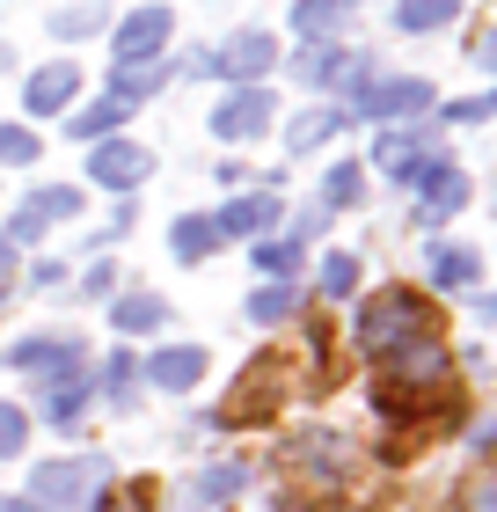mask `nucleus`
I'll use <instances>...</instances> for the list:
<instances>
[{
	"mask_svg": "<svg viewBox=\"0 0 497 512\" xmlns=\"http://www.w3.org/2000/svg\"><path fill=\"white\" fill-rule=\"evenodd\" d=\"M432 300H424V293H410V286H388L381 300H366V308H359V344H366V352L373 359H388L395 352V344H410V337H432Z\"/></svg>",
	"mask_w": 497,
	"mask_h": 512,
	"instance_id": "f257e3e1",
	"label": "nucleus"
},
{
	"mask_svg": "<svg viewBox=\"0 0 497 512\" xmlns=\"http://www.w3.org/2000/svg\"><path fill=\"white\" fill-rule=\"evenodd\" d=\"M191 66H198V74H227V81L264 88V74L278 66V37H271V30H234V37L220 44V52H205V44H198Z\"/></svg>",
	"mask_w": 497,
	"mask_h": 512,
	"instance_id": "f03ea898",
	"label": "nucleus"
},
{
	"mask_svg": "<svg viewBox=\"0 0 497 512\" xmlns=\"http://www.w3.org/2000/svg\"><path fill=\"white\" fill-rule=\"evenodd\" d=\"M103 476H110V461H44V469L30 476V505L37 512H66V505H88L103 491Z\"/></svg>",
	"mask_w": 497,
	"mask_h": 512,
	"instance_id": "7ed1b4c3",
	"label": "nucleus"
},
{
	"mask_svg": "<svg viewBox=\"0 0 497 512\" xmlns=\"http://www.w3.org/2000/svg\"><path fill=\"white\" fill-rule=\"evenodd\" d=\"M351 96H359V118H417V110H432L439 103V88L432 81H417V74H395V81H359V88H351Z\"/></svg>",
	"mask_w": 497,
	"mask_h": 512,
	"instance_id": "20e7f679",
	"label": "nucleus"
},
{
	"mask_svg": "<svg viewBox=\"0 0 497 512\" xmlns=\"http://www.w3.org/2000/svg\"><path fill=\"white\" fill-rule=\"evenodd\" d=\"M74 213H81V191H74V183H44V191H30V198L8 213V235H0V242H37L52 220H74Z\"/></svg>",
	"mask_w": 497,
	"mask_h": 512,
	"instance_id": "39448f33",
	"label": "nucleus"
},
{
	"mask_svg": "<svg viewBox=\"0 0 497 512\" xmlns=\"http://www.w3.org/2000/svg\"><path fill=\"white\" fill-rule=\"evenodd\" d=\"M154 154L132 147V139H96V154H88V183H103V191H132V183H147Z\"/></svg>",
	"mask_w": 497,
	"mask_h": 512,
	"instance_id": "423d86ee",
	"label": "nucleus"
},
{
	"mask_svg": "<svg viewBox=\"0 0 497 512\" xmlns=\"http://www.w3.org/2000/svg\"><path fill=\"white\" fill-rule=\"evenodd\" d=\"M293 74L307 88H359L366 81V59L359 52H337V44H307V52L293 59Z\"/></svg>",
	"mask_w": 497,
	"mask_h": 512,
	"instance_id": "0eeeda50",
	"label": "nucleus"
},
{
	"mask_svg": "<svg viewBox=\"0 0 497 512\" xmlns=\"http://www.w3.org/2000/svg\"><path fill=\"white\" fill-rule=\"evenodd\" d=\"M271 118H278L271 88H234V96H227L220 110H212V132H220V139H256Z\"/></svg>",
	"mask_w": 497,
	"mask_h": 512,
	"instance_id": "6e6552de",
	"label": "nucleus"
},
{
	"mask_svg": "<svg viewBox=\"0 0 497 512\" xmlns=\"http://www.w3.org/2000/svg\"><path fill=\"white\" fill-rule=\"evenodd\" d=\"M15 366H22V374H37V381H59V374H81L88 352L74 337H22L15 344Z\"/></svg>",
	"mask_w": 497,
	"mask_h": 512,
	"instance_id": "1a4fd4ad",
	"label": "nucleus"
},
{
	"mask_svg": "<svg viewBox=\"0 0 497 512\" xmlns=\"http://www.w3.org/2000/svg\"><path fill=\"white\" fill-rule=\"evenodd\" d=\"M278 388H286V381H278V359H271V366H256V374L234 388L220 410H212V425H256V410H271V403H278Z\"/></svg>",
	"mask_w": 497,
	"mask_h": 512,
	"instance_id": "9d476101",
	"label": "nucleus"
},
{
	"mask_svg": "<svg viewBox=\"0 0 497 512\" xmlns=\"http://www.w3.org/2000/svg\"><path fill=\"white\" fill-rule=\"evenodd\" d=\"M88 403H96V374H59V381H44V417H52V425H66L74 432L81 417H88Z\"/></svg>",
	"mask_w": 497,
	"mask_h": 512,
	"instance_id": "9b49d317",
	"label": "nucleus"
},
{
	"mask_svg": "<svg viewBox=\"0 0 497 512\" xmlns=\"http://www.w3.org/2000/svg\"><path fill=\"white\" fill-rule=\"evenodd\" d=\"M169 30H176L169 8H139V15H125V30H117V59H154L161 44H169Z\"/></svg>",
	"mask_w": 497,
	"mask_h": 512,
	"instance_id": "f8f14e48",
	"label": "nucleus"
},
{
	"mask_svg": "<svg viewBox=\"0 0 497 512\" xmlns=\"http://www.w3.org/2000/svg\"><path fill=\"white\" fill-rule=\"evenodd\" d=\"M139 366H147L154 388H198L205 381V352H198V344H161V352L139 359Z\"/></svg>",
	"mask_w": 497,
	"mask_h": 512,
	"instance_id": "ddd939ff",
	"label": "nucleus"
},
{
	"mask_svg": "<svg viewBox=\"0 0 497 512\" xmlns=\"http://www.w3.org/2000/svg\"><path fill=\"white\" fill-rule=\"evenodd\" d=\"M74 88H81V66H44V74H30V88H22V110H30V118H52V110L74 103Z\"/></svg>",
	"mask_w": 497,
	"mask_h": 512,
	"instance_id": "4468645a",
	"label": "nucleus"
},
{
	"mask_svg": "<svg viewBox=\"0 0 497 512\" xmlns=\"http://www.w3.org/2000/svg\"><path fill=\"white\" fill-rule=\"evenodd\" d=\"M417 183H424V220H454L461 205H468V176L454 169V161H432Z\"/></svg>",
	"mask_w": 497,
	"mask_h": 512,
	"instance_id": "2eb2a0df",
	"label": "nucleus"
},
{
	"mask_svg": "<svg viewBox=\"0 0 497 512\" xmlns=\"http://www.w3.org/2000/svg\"><path fill=\"white\" fill-rule=\"evenodd\" d=\"M424 154H432V132H388L381 147H373V161H381L388 183H410L424 169Z\"/></svg>",
	"mask_w": 497,
	"mask_h": 512,
	"instance_id": "dca6fc26",
	"label": "nucleus"
},
{
	"mask_svg": "<svg viewBox=\"0 0 497 512\" xmlns=\"http://www.w3.org/2000/svg\"><path fill=\"white\" fill-rule=\"evenodd\" d=\"M476 278H483V256H476V249H461V242L432 249V286H446V293H468Z\"/></svg>",
	"mask_w": 497,
	"mask_h": 512,
	"instance_id": "f3484780",
	"label": "nucleus"
},
{
	"mask_svg": "<svg viewBox=\"0 0 497 512\" xmlns=\"http://www.w3.org/2000/svg\"><path fill=\"white\" fill-rule=\"evenodd\" d=\"M271 220H278V198L271 191H249V198H234L220 213V235H264Z\"/></svg>",
	"mask_w": 497,
	"mask_h": 512,
	"instance_id": "a211bd4d",
	"label": "nucleus"
},
{
	"mask_svg": "<svg viewBox=\"0 0 497 512\" xmlns=\"http://www.w3.org/2000/svg\"><path fill=\"white\" fill-rule=\"evenodd\" d=\"M329 132H344V110H337V103H322V110H300V118L286 125V147H293V154H307V147H322Z\"/></svg>",
	"mask_w": 497,
	"mask_h": 512,
	"instance_id": "6ab92c4d",
	"label": "nucleus"
},
{
	"mask_svg": "<svg viewBox=\"0 0 497 512\" xmlns=\"http://www.w3.org/2000/svg\"><path fill=\"white\" fill-rule=\"evenodd\" d=\"M344 15H351V0H300V8H293V30L322 44V37L344 30Z\"/></svg>",
	"mask_w": 497,
	"mask_h": 512,
	"instance_id": "aec40b11",
	"label": "nucleus"
},
{
	"mask_svg": "<svg viewBox=\"0 0 497 512\" xmlns=\"http://www.w3.org/2000/svg\"><path fill=\"white\" fill-rule=\"evenodd\" d=\"M125 118H132V103H125V96H96V103H88V110H81V118L66 125V132H74V139H110Z\"/></svg>",
	"mask_w": 497,
	"mask_h": 512,
	"instance_id": "412c9836",
	"label": "nucleus"
},
{
	"mask_svg": "<svg viewBox=\"0 0 497 512\" xmlns=\"http://www.w3.org/2000/svg\"><path fill=\"white\" fill-rule=\"evenodd\" d=\"M161 81H169V66H161V59H117V88H110V96L139 103V96H154Z\"/></svg>",
	"mask_w": 497,
	"mask_h": 512,
	"instance_id": "4be33fe9",
	"label": "nucleus"
},
{
	"mask_svg": "<svg viewBox=\"0 0 497 512\" xmlns=\"http://www.w3.org/2000/svg\"><path fill=\"white\" fill-rule=\"evenodd\" d=\"M110 322H117L125 337H139V330H161V322H169V308H161L154 293H125V300L110 308Z\"/></svg>",
	"mask_w": 497,
	"mask_h": 512,
	"instance_id": "5701e85b",
	"label": "nucleus"
},
{
	"mask_svg": "<svg viewBox=\"0 0 497 512\" xmlns=\"http://www.w3.org/2000/svg\"><path fill=\"white\" fill-rule=\"evenodd\" d=\"M103 395H110L117 410L139 403V359H132V352H110V366H103Z\"/></svg>",
	"mask_w": 497,
	"mask_h": 512,
	"instance_id": "b1692460",
	"label": "nucleus"
},
{
	"mask_svg": "<svg viewBox=\"0 0 497 512\" xmlns=\"http://www.w3.org/2000/svg\"><path fill=\"white\" fill-rule=\"evenodd\" d=\"M212 249H220V220H176V256H183V264H198V256H212Z\"/></svg>",
	"mask_w": 497,
	"mask_h": 512,
	"instance_id": "393cba45",
	"label": "nucleus"
},
{
	"mask_svg": "<svg viewBox=\"0 0 497 512\" xmlns=\"http://www.w3.org/2000/svg\"><path fill=\"white\" fill-rule=\"evenodd\" d=\"M300 308V293L286 286V278H271V286H256V300H249V322H286Z\"/></svg>",
	"mask_w": 497,
	"mask_h": 512,
	"instance_id": "a878e982",
	"label": "nucleus"
},
{
	"mask_svg": "<svg viewBox=\"0 0 497 512\" xmlns=\"http://www.w3.org/2000/svg\"><path fill=\"white\" fill-rule=\"evenodd\" d=\"M242 476H249V469H234V461H227V469H205V476L191 483V505H227L234 491H242Z\"/></svg>",
	"mask_w": 497,
	"mask_h": 512,
	"instance_id": "bb28decb",
	"label": "nucleus"
},
{
	"mask_svg": "<svg viewBox=\"0 0 497 512\" xmlns=\"http://www.w3.org/2000/svg\"><path fill=\"white\" fill-rule=\"evenodd\" d=\"M439 22H454V8H439V0H402L395 8V30H439Z\"/></svg>",
	"mask_w": 497,
	"mask_h": 512,
	"instance_id": "cd10ccee",
	"label": "nucleus"
},
{
	"mask_svg": "<svg viewBox=\"0 0 497 512\" xmlns=\"http://www.w3.org/2000/svg\"><path fill=\"white\" fill-rule=\"evenodd\" d=\"M256 271L293 278V271H300V242H256Z\"/></svg>",
	"mask_w": 497,
	"mask_h": 512,
	"instance_id": "c85d7f7f",
	"label": "nucleus"
},
{
	"mask_svg": "<svg viewBox=\"0 0 497 512\" xmlns=\"http://www.w3.org/2000/svg\"><path fill=\"white\" fill-rule=\"evenodd\" d=\"M359 191H366V176L344 161V169H329V191H322V205H329V213H337V205H359Z\"/></svg>",
	"mask_w": 497,
	"mask_h": 512,
	"instance_id": "c756f323",
	"label": "nucleus"
},
{
	"mask_svg": "<svg viewBox=\"0 0 497 512\" xmlns=\"http://www.w3.org/2000/svg\"><path fill=\"white\" fill-rule=\"evenodd\" d=\"M103 30V8H59L52 15V37H96Z\"/></svg>",
	"mask_w": 497,
	"mask_h": 512,
	"instance_id": "7c9ffc66",
	"label": "nucleus"
},
{
	"mask_svg": "<svg viewBox=\"0 0 497 512\" xmlns=\"http://www.w3.org/2000/svg\"><path fill=\"white\" fill-rule=\"evenodd\" d=\"M322 293H329V300L359 293V264H351V256H329V264H322Z\"/></svg>",
	"mask_w": 497,
	"mask_h": 512,
	"instance_id": "2f4dec72",
	"label": "nucleus"
},
{
	"mask_svg": "<svg viewBox=\"0 0 497 512\" xmlns=\"http://www.w3.org/2000/svg\"><path fill=\"white\" fill-rule=\"evenodd\" d=\"M22 439H30V417H22L15 403H0V461L22 454Z\"/></svg>",
	"mask_w": 497,
	"mask_h": 512,
	"instance_id": "473e14b6",
	"label": "nucleus"
},
{
	"mask_svg": "<svg viewBox=\"0 0 497 512\" xmlns=\"http://www.w3.org/2000/svg\"><path fill=\"white\" fill-rule=\"evenodd\" d=\"M490 110H497L490 96H468V103H446V110H439V118H446V125H483V118H490Z\"/></svg>",
	"mask_w": 497,
	"mask_h": 512,
	"instance_id": "72a5a7b5",
	"label": "nucleus"
},
{
	"mask_svg": "<svg viewBox=\"0 0 497 512\" xmlns=\"http://www.w3.org/2000/svg\"><path fill=\"white\" fill-rule=\"evenodd\" d=\"M0 161H37V139L22 125H0Z\"/></svg>",
	"mask_w": 497,
	"mask_h": 512,
	"instance_id": "f704fd0d",
	"label": "nucleus"
},
{
	"mask_svg": "<svg viewBox=\"0 0 497 512\" xmlns=\"http://www.w3.org/2000/svg\"><path fill=\"white\" fill-rule=\"evenodd\" d=\"M0 512H37L30 498H0Z\"/></svg>",
	"mask_w": 497,
	"mask_h": 512,
	"instance_id": "c9c22d12",
	"label": "nucleus"
},
{
	"mask_svg": "<svg viewBox=\"0 0 497 512\" xmlns=\"http://www.w3.org/2000/svg\"><path fill=\"white\" fill-rule=\"evenodd\" d=\"M0 278H8V242H0Z\"/></svg>",
	"mask_w": 497,
	"mask_h": 512,
	"instance_id": "e433bc0d",
	"label": "nucleus"
},
{
	"mask_svg": "<svg viewBox=\"0 0 497 512\" xmlns=\"http://www.w3.org/2000/svg\"><path fill=\"white\" fill-rule=\"evenodd\" d=\"M439 8H454V0H439Z\"/></svg>",
	"mask_w": 497,
	"mask_h": 512,
	"instance_id": "4c0bfd02",
	"label": "nucleus"
}]
</instances>
